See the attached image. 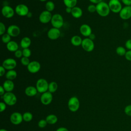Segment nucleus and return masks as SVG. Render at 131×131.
Instances as JSON below:
<instances>
[{
    "instance_id": "nucleus-1",
    "label": "nucleus",
    "mask_w": 131,
    "mask_h": 131,
    "mask_svg": "<svg viewBox=\"0 0 131 131\" xmlns=\"http://www.w3.org/2000/svg\"><path fill=\"white\" fill-rule=\"evenodd\" d=\"M96 12L99 15L102 17H105L108 15L111 11L108 4L101 2L96 5Z\"/></svg>"
},
{
    "instance_id": "nucleus-2",
    "label": "nucleus",
    "mask_w": 131,
    "mask_h": 131,
    "mask_svg": "<svg viewBox=\"0 0 131 131\" xmlns=\"http://www.w3.org/2000/svg\"><path fill=\"white\" fill-rule=\"evenodd\" d=\"M51 23L53 27L60 29L61 28L64 23V20L63 17L58 13L54 14L52 15V17L51 20Z\"/></svg>"
},
{
    "instance_id": "nucleus-3",
    "label": "nucleus",
    "mask_w": 131,
    "mask_h": 131,
    "mask_svg": "<svg viewBox=\"0 0 131 131\" xmlns=\"http://www.w3.org/2000/svg\"><path fill=\"white\" fill-rule=\"evenodd\" d=\"M4 102L9 106H12L15 104L17 101L16 96L12 92H6L3 96Z\"/></svg>"
},
{
    "instance_id": "nucleus-4",
    "label": "nucleus",
    "mask_w": 131,
    "mask_h": 131,
    "mask_svg": "<svg viewBox=\"0 0 131 131\" xmlns=\"http://www.w3.org/2000/svg\"><path fill=\"white\" fill-rule=\"evenodd\" d=\"M49 83L43 78H40L37 80L36 83V88L38 92L43 93L48 91Z\"/></svg>"
},
{
    "instance_id": "nucleus-5",
    "label": "nucleus",
    "mask_w": 131,
    "mask_h": 131,
    "mask_svg": "<svg viewBox=\"0 0 131 131\" xmlns=\"http://www.w3.org/2000/svg\"><path fill=\"white\" fill-rule=\"evenodd\" d=\"M80 103L79 99L75 96L71 97L68 102V106L70 111L72 112L77 111L79 108Z\"/></svg>"
},
{
    "instance_id": "nucleus-6",
    "label": "nucleus",
    "mask_w": 131,
    "mask_h": 131,
    "mask_svg": "<svg viewBox=\"0 0 131 131\" xmlns=\"http://www.w3.org/2000/svg\"><path fill=\"white\" fill-rule=\"evenodd\" d=\"M108 5L111 11L115 13H119L122 8L121 3L119 0H110Z\"/></svg>"
},
{
    "instance_id": "nucleus-7",
    "label": "nucleus",
    "mask_w": 131,
    "mask_h": 131,
    "mask_svg": "<svg viewBox=\"0 0 131 131\" xmlns=\"http://www.w3.org/2000/svg\"><path fill=\"white\" fill-rule=\"evenodd\" d=\"M83 49L88 52H92L95 47V45L93 40L89 38H85L82 40L81 45Z\"/></svg>"
},
{
    "instance_id": "nucleus-8",
    "label": "nucleus",
    "mask_w": 131,
    "mask_h": 131,
    "mask_svg": "<svg viewBox=\"0 0 131 131\" xmlns=\"http://www.w3.org/2000/svg\"><path fill=\"white\" fill-rule=\"evenodd\" d=\"M15 13L19 16H27L29 12L28 6L25 4H20L17 5L15 8Z\"/></svg>"
},
{
    "instance_id": "nucleus-9",
    "label": "nucleus",
    "mask_w": 131,
    "mask_h": 131,
    "mask_svg": "<svg viewBox=\"0 0 131 131\" xmlns=\"http://www.w3.org/2000/svg\"><path fill=\"white\" fill-rule=\"evenodd\" d=\"M16 65L17 62L14 59L12 58H8L3 61L2 66L6 70H14V69L16 67Z\"/></svg>"
},
{
    "instance_id": "nucleus-10",
    "label": "nucleus",
    "mask_w": 131,
    "mask_h": 131,
    "mask_svg": "<svg viewBox=\"0 0 131 131\" xmlns=\"http://www.w3.org/2000/svg\"><path fill=\"white\" fill-rule=\"evenodd\" d=\"M119 14L120 17L123 20H127L131 18V6L122 7Z\"/></svg>"
},
{
    "instance_id": "nucleus-11",
    "label": "nucleus",
    "mask_w": 131,
    "mask_h": 131,
    "mask_svg": "<svg viewBox=\"0 0 131 131\" xmlns=\"http://www.w3.org/2000/svg\"><path fill=\"white\" fill-rule=\"evenodd\" d=\"M52 17L51 12L45 10L40 14L39 16V20L42 24H47L51 21Z\"/></svg>"
},
{
    "instance_id": "nucleus-12",
    "label": "nucleus",
    "mask_w": 131,
    "mask_h": 131,
    "mask_svg": "<svg viewBox=\"0 0 131 131\" xmlns=\"http://www.w3.org/2000/svg\"><path fill=\"white\" fill-rule=\"evenodd\" d=\"M1 12L3 16L7 18L12 17L14 15V13L15 12V10H14L11 7L8 5L3 6Z\"/></svg>"
},
{
    "instance_id": "nucleus-13",
    "label": "nucleus",
    "mask_w": 131,
    "mask_h": 131,
    "mask_svg": "<svg viewBox=\"0 0 131 131\" xmlns=\"http://www.w3.org/2000/svg\"><path fill=\"white\" fill-rule=\"evenodd\" d=\"M28 71L32 74L37 73L41 68V65L38 61H30L29 65L27 67Z\"/></svg>"
},
{
    "instance_id": "nucleus-14",
    "label": "nucleus",
    "mask_w": 131,
    "mask_h": 131,
    "mask_svg": "<svg viewBox=\"0 0 131 131\" xmlns=\"http://www.w3.org/2000/svg\"><path fill=\"white\" fill-rule=\"evenodd\" d=\"M60 31L59 29L53 27L49 29L47 33V36L51 40H56L60 36Z\"/></svg>"
},
{
    "instance_id": "nucleus-15",
    "label": "nucleus",
    "mask_w": 131,
    "mask_h": 131,
    "mask_svg": "<svg viewBox=\"0 0 131 131\" xmlns=\"http://www.w3.org/2000/svg\"><path fill=\"white\" fill-rule=\"evenodd\" d=\"M10 120L13 124L18 125L23 121V115L18 112H14L11 115Z\"/></svg>"
},
{
    "instance_id": "nucleus-16",
    "label": "nucleus",
    "mask_w": 131,
    "mask_h": 131,
    "mask_svg": "<svg viewBox=\"0 0 131 131\" xmlns=\"http://www.w3.org/2000/svg\"><path fill=\"white\" fill-rule=\"evenodd\" d=\"M7 33L11 37H17L20 33V29L18 26L15 25H11L8 27L7 30Z\"/></svg>"
},
{
    "instance_id": "nucleus-17",
    "label": "nucleus",
    "mask_w": 131,
    "mask_h": 131,
    "mask_svg": "<svg viewBox=\"0 0 131 131\" xmlns=\"http://www.w3.org/2000/svg\"><path fill=\"white\" fill-rule=\"evenodd\" d=\"M53 100V95L49 91L42 93L40 97V101L44 105H48L50 104Z\"/></svg>"
},
{
    "instance_id": "nucleus-18",
    "label": "nucleus",
    "mask_w": 131,
    "mask_h": 131,
    "mask_svg": "<svg viewBox=\"0 0 131 131\" xmlns=\"http://www.w3.org/2000/svg\"><path fill=\"white\" fill-rule=\"evenodd\" d=\"M79 31L81 34L85 37H89V36L92 33L91 27L87 24H82L80 27Z\"/></svg>"
},
{
    "instance_id": "nucleus-19",
    "label": "nucleus",
    "mask_w": 131,
    "mask_h": 131,
    "mask_svg": "<svg viewBox=\"0 0 131 131\" xmlns=\"http://www.w3.org/2000/svg\"><path fill=\"white\" fill-rule=\"evenodd\" d=\"M3 86L6 92H11L14 88V84L12 80L7 79L3 83Z\"/></svg>"
},
{
    "instance_id": "nucleus-20",
    "label": "nucleus",
    "mask_w": 131,
    "mask_h": 131,
    "mask_svg": "<svg viewBox=\"0 0 131 131\" xmlns=\"http://www.w3.org/2000/svg\"><path fill=\"white\" fill-rule=\"evenodd\" d=\"M82 13L83 12L82 9L79 7L75 6L72 8L71 14L74 18H79L82 16Z\"/></svg>"
},
{
    "instance_id": "nucleus-21",
    "label": "nucleus",
    "mask_w": 131,
    "mask_h": 131,
    "mask_svg": "<svg viewBox=\"0 0 131 131\" xmlns=\"http://www.w3.org/2000/svg\"><path fill=\"white\" fill-rule=\"evenodd\" d=\"M37 92L38 91L36 88L33 86H28L26 88L25 90V93L26 95L29 97L35 96L37 94Z\"/></svg>"
},
{
    "instance_id": "nucleus-22",
    "label": "nucleus",
    "mask_w": 131,
    "mask_h": 131,
    "mask_svg": "<svg viewBox=\"0 0 131 131\" xmlns=\"http://www.w3.org/2000/svg\"><path fill=\"white\" fill-rule=\"evenodd\" d=\"M6 48L8 51L15 52L17 50H18V45L16 41L14 40H11L10 42L6 44Z\"/></svg>"
},
{
    "instance_id": "nucleus-23",
    "label": "nucleus",
    "mask_w": 131,
    "mask_h": 131,
    "mask_svg": "<svg viewBox=\"0 0 131 131\" xmlns=\"http://www.w3.org/2000/svg\"><path fill=\"white\" fill-rule=\"evenodd\" d=\"M31 43V40L28 37H23L21 39L20 42V46L23 49L28 48L30 46Z\"/></svg>"
},
{
    "instance_id": "nucleus-24",
    "label": "nucleus",
    "mask_w": 131,
    "mask_h": 131,
    "mask_svg": "<svg viewBox=\"0 0 131 131\" xmlns=\"http://www.w3.org/2000/svg\"><path fill=\"white\" fill-rule=\"evenodd\" d=\"M82 40L81 37L78 35H74L71 39V42L74 46H79L81 45Z\"/></svg>"
},
{
    "instance_id": "nucleus-25",
    "label": "nucleus",
    "mask_w": 131,
    "mask_h": 131,
    "mask_svg": "<svg viewBox=\"0 0 131 131\" xmlns=\"http://www.w3.org/2000/svg\"><path fill=\"white\" fill-rule=\"evenodd\" d=\"M46 120L49 124H54L57 122L58 118L55 115L50 114L47 116Z\"/></svg>"
},
{
    "instance_id": "nucleus-26",
    "label": "nucleus",
    "mask_w": 131,
    "mask_h": 131,
    "mask_svg": "<svg viewBox=\"0 0 131 131\" xmlns=\"http://www.w3.org/2000/svg\"><path fill=\"white\" fill-rule=\"evenodd\" d=\"M6 78L8 80H12L15 79L17 77V72L14 70H8V72L6 73Z\"/></svg>"
},
{
    "instance_id": "nucleus-27",
    "label": "nucleus",
    "mask_w": 131,
    "mask_h": 131,
    "mask_svg": "<svg viewBox=\"0 0 131 131\" xmlns=\"http://www.w3.org/2000/svg\"><path fill=\"white\" fill-rule=\"evenodd\" d=\"M58 89V84L55 81H52L49 83L48 91L51 93L55 92Z\"/></svg>"
},
{
    "instance_id": "nucleus-28",
    "label": "nucleus",
    "mask_w": 131,
    "mask_h": 131,
    "mask_svg": "<svg viewBox=\"0 0 131 131\" xmlns=\"http://www.w3.org/2000/svg\"><path fill=\"white\" fill-rule=\"evenodd\" d=\"M63 2L66 7L71 8L76 6L77 3V0H63Z\"/></svg>"
},
{
    "instance_id": "nucleus-29",
    "label": "nucleus",
    "mask_w": 131,
    "mask_h": 131,
    "mask_svg": "<svg viewBox=\"0 0 131 131\" xmlns=\"http://www.w3.org/2000/svg\"><path fill=\"white\" fill-rule=\"evenodd\" d=\"M45 8L47 11H48L50 12L53 11L55 9V4L54 3L51 1H48L45 5Z\"/></svg>"
},
{
    "instance_id": "nucleus-30",
    "label": "nucleus",
    "mask_w": 131,
    "mask_h": 131,
    "mask_svg": "<svg viewBox=\"0 0 131 131\" xmlns=\"http://www.w3.org/2000/svg\"><path fill=\"white\" fill-rule=\"evenodd\" d=\"M23 120L26 122H30L33 119V115L30 112H25L23 115Z\"/></svg>"
},
{
    "instance_id": "nucleus-31",
    "label": "nucleus",
    "mask_w": 131,
    "mask_h": 131,
    "mask_svg": "<svg viewBox=\"0 0 131 131\" xmlns=\"http://www.w3.org/2000/svg\"><path fill=\"white\" fill-rule=\"evenodd\" d=\"M116 53L119 56H123L125 55V53L126 52V51L125 48H124L123 47H122V46H119V47H118L116 48Z\"/></svg>"
},
{
    "instance_id": "nucleus-32",
    "label": "nucleus",
    "mask_w": 131,
    "mask_h": 131,
    "mask_svg": "<svg viewBox=\"0 0 131 131\" xmlns=\"http://www.w3.org/2000/svg\"><path fill=\"white\" fill-rule=\"evenodd\" d=\"M11 36L7 33H5L2 36V41L3 43L7 44L11 41Z\"/></svg>"
},
{
    "instance_id": "nucleus-33",
    "label": "nucleus",
    "mask_w": 131,
    "mask_h": 131,
    "mask_svg": "<svg viewBox=\"0 0 131 131\" xmlns=\"http://www.w3.org/2000/svg\"><path fill=\"white\" fill-rule=\"evenodd\" d=\"M22 52H23V56L24 57L29 58L31 55V51L29 48L23 49V50H22Z\"/></svg>"
},
{
    "instance_id": "nucleus-34",
    "label": "nucleus",
    "mask_w": 131,
    "mask_h": 131,
    "mask_svg": "<svg viewBox=\"0 0 131 131\" xmlns=\"http://www.w3.org/2000/svg\"><path fill=\"white\" fill-rule=\"evenodd\" d=\"M20 62H21V64H22L23 66H27V67L29 65V64L30 62L29 58L26 57H24V56H23V57L21 58Z\"/></svg>"
},
{
    "instance_id": "nucleus-35",
    "label": "nucleus",
    "mask_w": 131,
    "mask_h": 131,
    "mask_svg": "<svg viewBox=\"0 0 131 131\" xmlns=\"http://www.w3.org/2000/svg\"><path fill=\"white\" fill-rule=\"evenodd\" d=\"M48 124L46 119H41L39 120L38 122V125L40 128H44L46 126L47 124Z\"/></svg>"
},
{
    "instance_id": "nucleus-36",
    "label": "nucleus",
    "mask_w": 131,
    "mask_h": 131,
    "mask_svg": "<svg viewBox=\"0 0 131 131\" xmlns=\"http://www.w3.org/2000/svg\"><path fill=\"white\" fill-rule=\"evenodd\" d=\"M124 113L126 115L131 117V104L127 105L125 107Z\"/></svg>"
},
{
    "instance_id": "nucleus-37",
    "label": "nucleus",
    "mask_w": 131,
    "mask_h": 131,
    "mask_svg": "<svg viewBox=\"0 0 131 131\" xmlns=\"http://www.w3.org/2000/svg\"><path fill=\"white\" fill-rule=\"evenodd\" d=\"M88 10L89 12L93 13L96 12V6L94 4H91L88 6Z\"/></svg>"
},
{
    "instance_id": "nucleus-38",
    "label": "nucleus",
    "mask_w": 131,
    "mask_h": 131,
    "mask_svg": "<svg viewBox=\"0 0 131 131\" xmlns=\"http://www.w3.org/2000/svg\"><path fill=\"white\" fill-rule=\"evenodd\" d=\"M6 31V26L3 23H0V35H3L5 34V32Z\"/></svg>"
},
{
    "instance_id": "nucleus-39",
    "label": "nucleus",
    "mask_w": 131,
    "mask_h": 131,
    "mask_svg": "<svg viewBox=\"0 0 131 131\" xmlns=\"http://www.w3.org/2000/svg\"><path fill=\"white\" fill-rule=\"evenodd\" d=\"M14 55L16 58H21L23 56V52L22 51L20 50H17L16 51H15L14 52Z\"/></svg>"
},
{
    "instance_id": "nucleus-40",
    "label": "nucleus",
    "mask_w": 131,
    "mask_h": 131,
    "mask_svg": "<svg viewBox=\"0 0 131 131\" xmlns=\"http://www.w3.org/2000/svg\"><path fill=\"white\" fill-rule=\"evenodd\" d=\"M124 56L127 60L131 61V50H128L126 51Z\"/></svg>"
},
{
    "instance_id": "nucleus-41",
    "label": "nucleus",
    "mask_w": 131,
    "mask_h": 131,
    "mask_svg": "<svg viewBox=\"0 0 131 131\" xmlns=\"http://www.w3.org/2000/svg\"><path fill=\"white\" fill-rule=\"evenodd\" d=\"M125 46L128 50H131V39H129L126 41Z\"/></svg>"
},
{
    "instance_id": "nucleus-42",
    "label": "nucleus",
    "mask_w": 131,
    "mask_h": 131,
    "mask_svg": "<svg viewBox=\"0 0 131 131\" xmlns=\"http://www.w3.org/2000/svg\"><path fill=\"white\" fill-rule=\"evenodd\" d=\"M6 108V104L4 102H1L0 103V112H3L5 111Z\"/></svg>"
},
{
    "instance_id": "nucleus-43",
    "label": "nucleus",
    "mask_w": 131,
    "mask_h": 131,
    "mask_svg": "<svg viewBox=\"0 0 131 131\" xmlns=\"http://www.w3.org/2000/svg\"><path fill=\"white\" fill-rule=\"evenodd\" d=\"M122 3L126 6H131V0H121Z\"/></svg>"
},
{
    "instance_id": "nucleus-44",
    "label": "nucleus",
    "mask_w": 131,
    "mask_h": 131,
    "mask_svg": "<svg viewBox=\"0 0 131 131\" xmlns=\"http://www.w3.org/2000/svg\"><path fill=\"white\" fill-rule=\"evenodd\" d=\"M5 72L6 69L2 66H1L0 67V76L2 77L5 74Z\"/></svg>"
},
{
    "instance_id": "nucleus-45",
    "label": "nucleus",
    "mask_w": 131,
    "mask_h": 131,
    "mask_svg": "<svg viewBox=\"0 0 131 131\" xmlns=\"http://www.w3.org/2000/svg\"><path fill=\"white\" fill-rule=\"evenodd\" d=\"M5 90L4 87L3 86V85H1L0 86V95L2 96H3L5 94Z\"/></svg>"
},
{
    "instance_id": "nucleus-46",
    "label": "nucleus",
    "mask_w": 131,
    "mask_h": 131,
    "mask_svg": "<svg viewBox=\"0 0 131 131\" xmlns=\"http://www.w3.org/2000/svg\"><path fill=\"white\" fill-rule=\"evenodd\" d=\"M89 1L90 2H91L92 3H93V4H98L99 3H100V2H102V0H89Z\"/></svg>"
},
{
    "instance_id": "nucleus-47",
    "label": "nucleus",
    "mask_w": 131,
    "mask_h": 131,
    "mask_svg": "<svg viewBox=\"0 0 131 131\" xmlns=\"http://www.w3.org/2000/svg\"><path fill=\"white\" fill-rule=\"evenodd\" d=\"M56 131H69V130L64 127H60L56 129Z\"/></svg>"
},
{
    "instance_id": "nucleus-48",
    "label": "nucleus",
    "mask_w": 131,
    "mask_h": 131,
    "mask_svg": "<svg viewBox=\"0 0 131 131\" xmlns=\"http://www.w3.org/2000/svg\"><path fill=\"white\" fill-rule=\"evenodd\" d=\"M72 8H70V7H66V11L68 13H71L72 12Z\"/></svg>"
},
{
    "instance_id": "nucleus-49",
    "label": "nucleus",
    "mask_w": 131,
    "mask_h": 131,
    "mask_svg": "<svg viewBox=\"0 0 131 131\" xmlns=\"http://www.w3.org/2000/svg\"><path fill=\"white\" fill-rule=\"evenodd\" d=\"M89 38L90 39H91V40H94V39H95V38H96V36H95V34H94L92 33V34H91V35L89 36Z\"/></svg>"
},
{
    "instance_id": "nucleus-50",
    "label": "nucleus",
    "mask_w": 131,
    "mask_h": 131,
    "mask_svg": "<svg viewBox=\"0 0 131 131\" xmlns=\"http://www.w3.org/2000/svg\"><path fill=\"white\" fill-rule=\"evenodd\" d=\"M28 17H31L32 16V13H31V12H29L28 13V15H27Z\"/></svg>"
},
{
    "instance_id": "nucleus-51",
    "label": "nucleus",
    "mask_w": 131,
    "mask_h": 131,
    "mask_svg": "<svg viewBox=\"0 0 131 131\" xmlns=\"http://www.w3.org/2000/svg\"><path fill=\"white\" fill-rule=\"evenodd\" d=\"M0 131H8L7 130H6V129H1V130H0Z\"/></svg>"
},
{
    "instance_id": "nucleus-52",
    "label": "nucleus",
    "mask_w": 131,
    "mask_h": 131,
    "mask_svg": "<svg viewBox=\"0 0 131 131\" xmlns=\"http://www.w3.org/2000/svg\"><path fill=\"white\" fill-rule=\"evenodd\" d=\"M40 1H41V2H46V1H47V0H39Z\"/></svg>"
},
{
    "instance_id": "nucleus-53",
    "label": "nucleus",
    "mask_w": 131,
    "mask_h": 131,
    "mask_svg": "<svg viewBox=\"0 0 131 131\" xmlns=\"http://www.w3.org/2000/svg\"></svg>"
}]
</instances>
